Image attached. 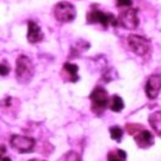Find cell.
<instances>
[{
  "label": "cell",
  "mask_w": 161,
  "mask_h": 161,
  "mask_svg": "<svg viewBox=\"0 0 161 161\" xmlns=\"http://www.w3.org/2000/svg\"><path fill=\"white\" fill-rule=\"evenodd\" d=\"M34 73L33 64L28 56L21 55L16 61V78L20 83H28Z\"/></svg>",
  "instance_id": "cell-1"
},
{
  "label": "cell",
  "mask_w": 161,
  "mask_h": 161,
  "mask_svg": "<svg viewBox=\"0 0 161 161\" xmlns=\"http://www.w3.org/2000/svg\"><path fill=\"white\" fill-rule=\"evenodd\" d=\"M89 99L92 101V110L97 115H101L105 109L109 106V95L106 91L101 87L94 88L89 95Z\"/></svg>",
  "instance_id": "cell-2"
},
{
  "label": "cell",
  "mask_w": 161,
  "mask_h": 161,
  "mask_svg": "<svg viewBox=\"0 0 161 161\" xmlns=\"http://www.w3.org/2000/svg\"><path fill=\"white\" fill-rule=\"evenodd\" d=\"M54 16L59 22H71L76 17V8L67 1L59 3L54 8Z\"/></svg>",
  "instance_id": "cell-3"
},
{
  "label": "cell",
  "mask_w": 161,
  "mask_h": 161,
  "mask_svg": "<svg viewBox=\"0 0 161 161\" xmlns=\"http://www.w3.org/2000/svg\"><path fill=\"white\" fill-rule=\"evenodd\" d=\"M128 42V47L134 54L139 55V56H144L150 51V43L149 40L145 39L144 37L141 36H136V34H131L127 38Z\"/></svg>",
  "instance_id": "cell-4"
},
{
  "label": "cell",
  "mask_w": 161,
  "mask_h": 161,
  "mask_svg": "<svg viewBox=\"0 0 161 161\" xmlns=\"http://www.w3.org/2000/svg\"><path fill=\"white\" fill-rule=\"evenodd\" d=\"M10 145L19 153L26 154V153H32L33 151L34 147H36V141L31 137L14 134L10 139Z\"/></svg>",
  "instance_id": "cell-5"
},
{
  "label": "cell",
  "mask_w": 161,
  "mask_h": 161,
  "mask_svg": "<svg viewBox=\"0 0 161 161\" xmlns=\"http://www.w3.org/2000/svg\"><path fill=\"white\" fill-rule=\"evenodd\" d=\"M87 21L88 23H100L105 28L112 25V26H117L119 21L114 17V15L111 14H105L104 11L100 10H92L87 14Z\"/></svg>",
  "instance_id": "cell-6"
},
{
  "label": "cell",
  "mask_w": 161,
  "mask_h": 161,
  "mask_svg": "<svg viewBox=\"0 0 161 161\" xmlns=\"http://www.w3.org/2000/svg\"><path fill=\"white\" fill-rule=\"evenodd\" d=\"M120 25L126 30H136L138 27V11L136 9H127L122 11L119 16Z\"/></svg>",
  "instance_id": "cell-7"
},
{
  "label": "cell",
  "mask_w": 161,
  "mask_h": 161,
  "mask_svg": "<svg viewBox=\"0 0 161 161\" xmlns=\"http://www.w3.org/2000/svg\"><path fill=\"white\" fill-rule=\"evenodd\" d=\"M161 89V75H153L148 78L145 92L150 99H155Z\"/></svg>",
  "instance_id": "cell-8"
},
{
  "label": "cell",
  "mask_w": 161,
  "mask_h": 161,
  "mask_svg": "<svg viewBox=\"0 0 161 161\" xmlns=\"http://www.w3.org/2000/svg\"><path fill=\"white\" fill-rule=\"evenodd\" d=\"M134 139H136L137 145L142 149H147L154 144V137L150 132L147 131V130H143L139 133H137L134 136Z\"/></svg>",
  "instance_id": "cell-9"
},
{
  "label": "cell",
  "mask_w": 161,
  "mask_h": 161,
  "mask_svg": "<svg viewBox=\"0 0 161 161\" xmlns=\"http://www.w3.org/2000/svg\"><path fill=\"white\" fill-rule=\"evenodd\" d=\"M27 39L30 43H38L43 39V32L40 27L34 21H28V32H27Z\"/></svg>",
  "instance_id": "cell-10"
},
{
  "label": "cell",
  "mask_w": 161,
  "mask_h": 161,
  "mask_svg": "<svg viewBox=\"0 0 161 161\" xmlns=\"http://www.w3.org/2000/svg\"><path fill=\"white\" fill-rule=\"evenodd\" d=\"M149 122L150 126L153 127V130H155V132L161 136V111H155L149 116Z\"/></svg>",
  "instance_id": "cell-11"
},
{
  "label": "cell",
  "mask_w": 161,
  "mask_h": 161,
  "mask_svg": "<svg viewBox=\"0 0 161 161\" xmlns=\"http://www.w3.org/2000/svg\"><path fill=\"white\" fill-rule=\"evenodd\" d=\"M64 71L70 76L71 82H77L80 80V76H78V66L75 65V64H71V62H66L64 65Z\"/></svg>",
  "instance_id": "cell-12"
},
{
  "label": "cell",
  "mask_w": 161,
  "mask_h": 161,
  "mask_svg": "<svg viewBox=\"0 0 161 161\" xmlns=\"http://www.w3.org/2000/svg\"><path fill=\"white\" fill-rule=\"evenodd\" d=\"M109 106H110V109L114 112H120V111L123 110L125 104H123V100H122L121 97H119V95H112L110 98V100H109Z\"/></svg>",
  "instance_id": "cell-13"
},
{
  "label": "cell",
  "mask_w": 161,
  "mask_h": 161,
  "mask_svg": "<svg viewBox=\"0 0 161 161\" xmlns=\"http://www.w3.org/2000/svg\"><path fill=\"white\" fill-rule=\"evenodd\" d=\"M126 159H127L126 151L121 149H116L108 154V161H126Z\"/></svg>",
  "instance_id": "cell-14"
},
{
  "label": "cell",
  "mask_w": 161,
  "mask_h": 161,
  "mask_svg": "<svg viewBox=\"0 0 161 161\" xmlns=\"http://www.w3.org/2000/svg\"><path fill=\"white\" fill-rule=\"evenodd\" d=\"M110 136L114 141L120 142L122 139V136H123V130L119 126H112L110 128Z\"/></svg>",
  "instance_id": "cell-15"
},
{
  "label": "cell",
  "mask_w": 161,
  "mask_h": 161,
  "mask_svg": "<svg viewBox=\"0 0 161 161\" xmlns=\"http://www.w3.org/2000/svg\"><path fill=\"white\" fill-rule=\"evenodd\" d=\"M126 128H127V131H128L130 134H134V136L144 130V127H143L142 125H127Z\"/></svg>",
  "instance_id": "cell-16"
},
{
  "label": "cell",
  "mask_w": 161,
  "mask_h": 161,
  "mask_svg": "<svg viewBox=\"0 0 161 161\" xmlns=\"http://www.w3.org/2000/svg\"><path fill=\"white\" fill-rule=\"evenodd\" d=\"M64 161H80V158L77 153L71 151V153H69V154H66V155H65Z\"/></svg>",
  "instance_id": "cell-17"
},
{
  "label": "cell",
  "mask_w": 161,
  "mask_h": 161,
  "mask_svg": "<svg viewBox=\"0 0 161 161\" xmlns=\"http://www.w3.org/2000/svg\"><path fill=\"white\" fill-rule=\"evenodd\" d=\"M116 5L119 8H130L132 5V0H116Z\"/></svg>",
  "instance_id": "cell-18"
},
{
  "label": "cell",
  "mask_w": 161,
  "mask_h": 161,
  "mask_svg": "<svg viewBox=\"0 0 161 161\" xmlns=\"http://www.w3.org/2000/svg\"><path fill=\"white\" fill-rule=\"evenodd\" d=\"M10 72V67L6 64H0V76H8Z\"/></svg>",
  "instance_id": "cell-19"
},
{
  "label": "cell",
  "mask_w": 161,
  "mask_h": 161,
  "mask_svg": "<svg viewBox=\"0 0 161 161\" xmlns=\"http://www.w3.org/2000/svg\"><path fill=\"white\" fill-rule=\"evenodd\" d=\"M6 151V149H5V147H0V159H1V156H3V154Z\"/></svg>",
  "instance_id": "cell-20"
},
{
  "label": "cell",
  "mask_w": 161,
  "mask_h": 161,
  "mask_svg": "<svg viewBox=\"0 0 161 161\" xmlns=\"http://www.w3.org/2000/svg\"><path fill=\"white\" fill-rule=\"evenodd\" d=\"M1 161H11V160L9 159V158H4V159H3Z\"/></svg>",
  "instance_id": "cell-21"
},
{
  "label": "cell",
  "mask_w": 161,
  "mask_h": 161,
  "mask_svg": "<svg viewBox=\"0 0 161 161\" xmlns=\"http://www.w3.org/2000/svg\"><path fill=\"white\" fill-rule=\"evenodd\" d=\"M31 161H39V160H31Z\"/></svg>",
  "instance_id": "cell-22"
}]
</instances>
